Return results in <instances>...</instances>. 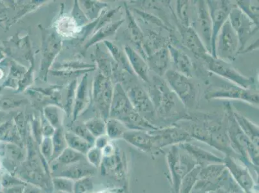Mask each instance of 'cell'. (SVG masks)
Segmentation results:
<instances>
[{"instance_id": "cell-1", "label": "cell", "mask_w": 259, "mask_h": 193, "mask_svg": "<svg viewBox=\"0 0 259 193\" xmlns=\"http://www.w3.org/2000/svg\"><path fill=\"white\" fill-rule=\"evenodd\" d=\"M150 90L148 95L154 106L155 111L160 114L166 115L172 114L177 110V96L169 88L165 81L161 77L155 76L152 82L150 81ZM179 100V99H178Z\"/></svg>"}, {"instance_id": "cell-34", "label": "cell", "mask_w": 259, "mask_h": 193, "mask_svg": "<svg viewBox=\"0 0 259 193\" xmlns=\"http://www.w3.org/2000/svg\"><path fill=\"white\" fill-rule=\"evenodd\" d=\"M77 84H78L77 80L75 79L70 82L67 87V93H66L67 96H66L64 110H63L69 117L72 116Z\"/></svg>"}, {"instance_id": "cell-25", "label": "cell", "mask_w": 259, "mask_h": 193, "mask_svg": "<svg viewBox=\"0 0 259 193\" xmlns=\"http://www.w3.org/2000/svg\"><path fill=\"white\" fill-rule=\"evenodd\" d=\"M79 3L80 7L89 20L95 21L100 17L104 9L108 5L103 2L97 1H81Z\"/></svg>"}, {"instance_id": "cell-40", "label": "cell", "mask_w": 259, "mask_h": 193, "mask_svg": "<svg viewBox=\"0 0 259 193\" xmlns=\"http://www.w3.org/2000/svg\"><path fill=\"white\" fill-rule=\"evenodd\" d=\"M39 151L42 157L48 163L51 162L53 155V144L51 137H44L39 146Z\"/></svg>"}, {"instance_id": "cell-42", "label": "cell", "mask_w": 259, "mask_h": 193, "mask_svg": "<svg viewBox=\"0 0 259 193\" xmlns=\"http://www.w3.org/2000/svg\"><path fill=\"white\" fill-rule=\"evenodd\" d=\"M27 183L24 182L18 176L9 173V172L2 173V189L5 188L15 187L18 185H25Z\"/></svg>"}, {"instance_id": "cell-18", "label": "cell", "mask_w": 259, "mask_h": 193, "mask_svg": "<svg viewBox=\"0 0 259 193\" xmlns=\"http://www.w3.org/2000/svg\"><path fill=\"white\" fill-rule=\"evenodd\" d=\"M125 6V15L127 23H128V34L129 38L134 44L137 47L141 56L144 59L146 58L144 52L145 36L140 26L138 25L135 18H134L131 9L124 4ZM146 61V60H145Z\"/></svg>"}, {"instance_id": "cell-10", "label": "cell", "mask_w": 259, "mask_h": 193, "mask_svg": "<svg viewBox=\"0 0 259 193\" xmlns=\"http://www.w3.org/2000/svg\"><path fill=\"white\" fill-rule=\"evenodd\" d=\"M61 48V40L54 32L44 34L42 39V50L40 77L46 81L53 61Z\"/></svg>"}, {"instance_id": "cell-50", "label": "cell", "mask_w": 259, "mask_h": 193, "mask_svg": "<svg viewBox=\"0 0 259 193\" xmlns=\"http://www.w3.org/2000/svg\"><path fill=\"white\" fill-rule=\"evenodd\" d=\"M24 187L25 185H18L15 186V187L5 188L2 190L4 193H23Z\"/></svg>"}, {"instance_id": "cell-9", "label": "cell", "mask_w": 259, "mask_h": 193, "mask_svg": "<svg viewBox=\"0 0 259 193\" xmlns=\"http://www.w3.org/2000/svg\"><path fill=\"white\" fill-rule=\"evenodd\" d=\"M136 112H137L131 104L124 86L121 82H117L114 86L109 118L119 120L122 122Z\"/></svg>"}, {"instance_id": "cell-39", "label": "cell", "mask_w": 259, "mask_h": 193, "mask_svg": "<svg viewBox=\"0 0 259 193\" xmlns=\"http://www.w3.org/2000/svg\"><path fill=\"white\" fill-rule=\"evenodd\" d=\"M71 16L77 27H84V26L88 24L89 19L87 18L85 14L84 13L83 11L80 7L79 1H75Z\"/></svg>"}, {"instance_id": "cell-30", "label": "cell", "mask_w": 259, "mask_h": 193, "mask_svg": "<svg viewBox=\"0 0 259 193\" xmlns=\"http://www.w3.org/2000/svg\"><path fill=\"white\" fill-rule=\"evenodd\" d=\"M124 133V124L119 120L109 118L106 121V135L109 139L119 138Z\"/></svg>"}, {"instance_id": "cell-46", "label": "cell", "mask_w": 259, "mask_h": 193, "mask_svg": "<svg viewBox=\"0 0 259 193\" xmlns=\"http://www.w3.org/2000/svg\"><path fill=\"white\" fill-rule=\"evenodd\" d=\"M40 122H41L42 135L44 137H52L56 129L54 128L50 122L47 121L42 114L40 117Z\"/></svg>"}, {"instance_id": "cell-44", "label": "cell", "mask_w": 259, "mask_h": 193, "mask_svg": "<svg viewBox=\"0 0 259 193\" xmlns=\"http://www.w3.org/2000/svg\"><path fill=\"white\" fill-rule=\"evenodd\" d=\"M134 11L136 12V13L138 15L140 16L142 20L147 23H152L156 26H158L159 27L163 28V29L167 30H168V28L166 27V25L160 20L158 18L155 17V16L150 15L149 13H145V12L139 10V9H134Z\"/></svg>"}, {"instance_id": "cell-37", "label": "cell", "mask_w": 259, "mask_h": 193, "mask_svg": "<svg viewBox=\"0 0 259 193\" xmlns=\"http://www.w3.org/2000/svg\"><path fill=\"white\" fill-rule=\"evenodd\" d=\"M177 14L180 19L181 25L184 27H190L189 15H188V8L189 3L188 1H178L177 2Z\"/></svg>"}, {"instance_id": "cell-56", "label": "cell", "mask_w": 259, "mask_h": 193, "mask_svg": "<svg viewBox=\"0 0 259 193\" xmlns=\"http://www.w3.org/2000/svg\"><path fill=\"white\" fill-rule=\"evenodd\" d=\"M52 193H57V192L54 191L53 192H52Z\"/></svg>"}, {"instance_id": "cell-29", "label": "cell", "mask_w": 259, "mask_h": 193, "mask_svg": "<svg viewBox=\"0 0 259 193\" xmlns=\"http://www.w3.org/2000/svg\"><path fill=\"white\" fill-rule=\"evenodd\" d=\"M84 125L96 138L106 135V121L100 117L87 120L84 122Z\"/></svg>"}, {"instance_id": "cell-7", "label": "cell", "mask_w": 259, "mask_h": 193, "mask_svg": "<svg viewBox=\"0 0 259 193\" xmlns=\"http://www.w3.org/2000/svg\"><path fill=\"white\" fill-rule=\"evenodd\" d=\"M228 20L232 29L236 33L239 40L241 53L244 50L248 40L258 30V27L236 6L234 4L231 9Z\"/></svg>"}, {"instance_id": "cell-48", "label": "cell", "mask_w": 259, "mask_h": 193, "mask_svg": "<svg viewBox=\"0 0 259 193\" xmlns=\"http://www.w3.org/2000/svg\"><path fill=\"white\" fill-rule=\"evenodd\" d=\"M108 144H109V138L107 135H103L96 138L94 147L103 150Z\"/></svg>"}, {"instance_id": "cell-19", "label": "cell", "mask_w": 259, "mask_h": 193, "mask_svg": "<svg viewBox=\"0 0 259 193\" xmlns=\"http://www.w3.org/2000/svg\"><path fill=\"white\" fill-rule=\"evenodd\" d=\"M167 46L169 56L175 65L176 71L188 77H192V63L189 56L172 44H168Z\"/></svg>"}, {"instance_id": "cell-45", "label": "cell", "mask_w": 259, "mask_h": 193, "mask_svg": "<svg viewBox=\"0 0 259 193\" xmlns=\"http://www.w3.org/2000/svg\"><path fill=\"white\" fill-rule=\"evenodd\" d=\"M94 70H51L49 72L54 76L63 77H77L79 75H83L87 73L93 71Z\"/></svg>"}, {"instance_id": "cell-12", "label": "cell", "mask_w": 259, "mask_h": 193, "mask_svg": "<svg viewBox=\"0 0 259 193\" xmlns=\"http://www.w3.org/2000/svg\"><path fill=\"white\" fill-rule=\"evenodd\" d=\"M197 25L199 33L201 35L202 41L207 51L211 55V36H212V24L209 15L206 2H197Z\"/></svg>"}, {"instance_id": "cell-15", "label": "cell", "mask_w": 259, "mask_h": 193, "mask_svg": "<svg viewBox=\"0 0 259 193\" xmlns=\"http://www.w3.org/2000/svg\"><path fill=\"white\" fill-rule=\"evenodd\" d=\"M89 73L82 76L81 81L77 84L76 88V98L73 108L72 119L76 121L82 112L84 111L89 104L90 96H89Z\"/></svg>"}, {"instance_id": "cell-52", "label": "cell", "mask_w": 259, "mask_h": 193, "mask_svg": "<svg viewBox=\"0 0 259 193\" xmlns=\"http://www.w3.org/2000/svg\"><path fill=\"white\" fill-rule=\"evenodd\" d=\"M57 193H73V192H58Z\"/></svg>"}, {"instance_id": "cell-41", "label": "cell", "mask_w": 259, "mask_h": 193, "mask_svg": "<svg viewBox=\"0 0 259 193\" xmlns=\"http://www.w3.org/2000/svg\"><path fill=\"white\" fill-rule=\"evenodd\" d=\"M14 122H15L16 128H17L19 133H20L21 136H22L23 142H25L26 146L29 123H28L27 117H26L24 112L19 113L16 115Z\"/></svg>"}, {"instance_id": "cell-28", "label": "cell", "mask_w": 259, "mask_h": 193, "mask_svg": "<svg viewBox=\"0 0 259 193\" xmlns=\"http://www.w3.org/2000/svg\"><path fill=\"white\" fill-rule=\"evenodd\" d=\"M51 138L52 140H53V155L51 162L55 161L62 154L63 151L68 148L65 136V131L63 127L56 129Z\"/></svg>"}, {"instance_id": "cell-54", "label": "cell", "mask_w": 259, "mask_h": 193, "mask_svg": "<svg viewBox=\"0 0 259 193\" xmlns=\"http://www.w3.org/2000/svg\"><path fill=\"white\" fill-rule=\"evenodd\" d=\"M2 162L1 161H0V167H1Z\"/></svg>"}, {"instance_id": "cell-11", "label": "cell", "mask_w": 259, "mask_h": 193, "mask_svg": "<svg viewBox=\"0 0 259 193\" xmlns=\"http://www.w3.org/2000/svg\"><path fill=\"white\" fill-rule=\"evenodd\" d=\"M125 91L134 110L139 114H152L155 112L151 99L142 86L134 83L127 86Z\"/></svg>"}, {"instance_id": "cell-16", "label": "cell", "mask_w": 259, "mask_h": 193, "mask_svg": "<svg viewBox=\"0 0 259 193\" xmlns=\"http://www.w3.org/2000/svg\"><path fill=\"white\" fill-rule=\"evenodd\" d=\"M124 51L134 74L138 75L143 81L149 83L150 68L147 61L131 46H124Z\"/></svg>"}, {"instance_id": "cell-20", "label": "cell", "mask_w": 259, "mask_h": 193, "mask_svg": "<svg viewBox=\"0 0 259 193\" xmlns=\"http://www.w3.org/2000/svg\"><path fill=\"white\" fill-rule=\"evenodd\" d=\"M123 22L124 20L115 21L114 22L108 23V24L100 28V29L96 30V32H94L93 36L87 42L85 45L84 46V51L86 52L92 46L100 43V41H104L108 37L114 35Z\"/></svg>"}, {"instance_id": "cell-2", "label": "cell", "mask_w": 259, "mask_h": 193, "mask_svg": "<svg viewBox=\"0 0 259 193\" xmlns=\"http://www.w3.org/2000/svg\"><path fill=\"white\" fill-rule=\"evenodd\" d=\"M114 86L111 78L105 77L100 71L94 77L92 86L93 101L100 114V117L105 121L109 119Z\"/></svg>"}, {"instance_id": "cell-13", "label": "cell", "mask_w": 259, "mask_h": 193, "mask_svg": "<svg viewBox=\"0 0 259 193\" xmlns=\"http://www.w3.org/2000/svg\"><path fill=\"white\" fill-rule=\"evenodd\" d=\"M180 30L183 45L197 58L204 61L210 54L207 51L198 33L191 26L186 27L181 25Z\"/></svg>"}, {"instance_id": "cell-27", "label": "cell", "mask_w": 259, "mask_h": 193, "mask_svg": "<svg viewBox=\"0 0 259 193\" xmlns=\"http://www.w3.org/2000/svg\"><path fill=\"white\" fill-rule=\"evenodd\" d=\"M85 155L80 154L76 151L68 147L53 162H56L57 166H67L79 163V162L85 161Z\"/></svg>"}, {"instance_id": "cell-38", "label": "cell", "mask_w": 259, "mask_h": 193, "mask_svg": "<svg viewBox=\"0 0 259 193\" xmlns=\"http://www.w3.org/2000/svg\"><path fill=\"white\" fill-rule=\"evenodd\" d=\"M94 184L92 177H86L75 181L73 193H93Z\"/></svg>"}, {"instance_id": "cell-6", "label": "cell", "mask_w": 259, "mask_h": 193, "mask_svg": "<svg viewBox=\"0 0 259 193\" xmlns=\"http://www.w3.org/2000/svg\"><path fill=\"white\" fill-rule=\"evenodd\" d=\"M204 61L207 63L209 71L229 80L234 82L235 85L245 89H250L255 83L253 77L244 76L227 61L214 58L211 54L207 56Z\"/></svg>"}, {"instance_id": "cell-36", "label": "cell", "mask_w": 259, "mask_h": 193, "mask_svg": "<svg viewBox=\"0 0 259 193\" xmlns=\"http://www.w3.org/2000/svg\"><path fill=\"white\" fill-rule=\"evenodd\" d=\"M87 161L97 169L102 164L103 154L102 150L95 147H92L85 155Z\"/></svg>"}, {"instance_id": "cell-33", "label": "cell", "mask_w": 259, "mask_h": 193, "mask_svg": "<svg viewBox=\"0 0 259 193\" xmlns=\"http://www.w3.org/2000/svg\"><path fill=\"white\" fill-rule=\"evenodd\" d=\"M54 191L73 192L75 181L63 176H52Z\"/></svg>"}, {"instance_id": "cell-55", "label": "cell", "mask_w": 259, "mask_h": 193, "mask_svg": "<svg viewBox=\"0 0 259 193\" xmlns=\"http://www.w3.org/2000/svg\"><path fill=\"white\" fill-rule=\"evenodd\" d=\"M41 193H46V192L42 191Z\"/></svg>"}, {"instance_id": "cell-4", "label": "cell", "mask_w": 259, "mask_h": 193, "mask_svg": "<svg viewBox=\"0 0 259 193\" xmlns=\"http://www.w3.org/2000/svg\"><path fill=\"white\" fill-rule=\"evenodd\" d=\"M239 50V38L228 20L221 28L217 38L216 57L228 63L232 62L236 58Z\"/></svg>"}, {"instance_id": "cell-23", "label": "cell", "mask_w": 259, "mask_h": 193, "mask_svg": "<svg viewBox=\"0 0 259 193\" xmlns=\"http://www.w3.org/2000/svg\"><path fill=\"white\" fill-rule=\"evenodd\" d=\"M0 140L26 148L25 143L23 142L14 121L8 122L2 126L0 129Z\"/></svg>"}, {"instance_id": "cell-22", "label": "cell", "mask_w": 259, "mask_h": 193, "mask_svg": "<svg viewBox=\"0 0 259 193\" xmlns=\"http://www.w3.org/2000/svg\"><path fill=\"white\" fill-rule=\"evenodd\" d=\"M104 44L106 48L107 49L108 53L110 54V56L114 60V62L116 63L118 67H121L122 69L124 72L128 73V74L131 75H135L133 72V69L130 65L128 58H127L125 53L121 50L118 46L115 45L112 42L105 40L104 41Z\"/></svg>"}, {"instance_id": "cell-53", "label": "cell", "mask_w": 259, "mask_h": 193, "mask_svg": "<svg viewBox=\"0 0 259 193\" xmlns=\"http://www.w3.org/2000/svg\"><path fill=\"white\" fill-rule=\"evenodd\" d=\"M0 193H4V192H3V191H2V189H1V190H0Z\"/></svg>"}, {"instance_id": "cell-32", "label": "cell", "mask_w": 259, "mask_h": 193, "mask_svg": "<svg viewBox=\"0 0 259 193\" xmlns=\"http://www.w3.org/2000/svg\"><path fill=\"white\" fill-rule=\"evenodd\" d=\"M95 65L81 62V61H67V62L58 63L53 67V70H95Z\"/></svg>"}, {"instance_id": "cell-5", "label": "cell", "mask_w": 259, "mask_h": 193, "mask_svg": "<svg viewBox=\"0 0 259 193\" xmlns=\"http://www.w3.org/2000/svg\"><path fill=\"white\" fill-rule=\"evenodd\" d=\"M206 100H234L258 105V93L237 85L221 84L211 86L205 95Z\"/></svg>"}, {"instance_id": "cell-3", "label": "cell", "mask_w": 259, "mask_h": 193, "mask_svg": "<svg viewBox=\"0 0 259 193\" xmlns=\"http://www.w3.org/2000/svg\"><path fill=\"white\" fill-rule=\"evenodd\" d=\"M164 76L169 88L185 107H194L196 101V89L189 77L174 70H167Z\"/></svg>"}, {"instance_id": "cell-43", "label": "cell", "mask_w": 259, "mask_h": 193, "mask_svg": "<svg viewBox=\"0 0 259 193\" xmlns=\"http://www.w3.org/2000/svg\"><path fill=\"white\" fill-rule=\"evenodd\" d=\"M72 132L76 134L77 135L80 136L84 140L87 141V142L91 143V144L94 146L95 143L96 138L92 135L89 129L86 128V126L84 125V124H77L72 127L71 129L70 130Z\"/></svg>"}, {"instance_id": "cell-8", "label": "cell", "mask_w": 259, "mask_h": 193, "mask_svg": "<svg viewBox=\"0 0 259 193\" xmlns=\"http://www.w3.org/2000/svg\"><path fill=\"white\" fill-rule=\"evenodd\" d=\"M211 24H212V36H211V56L216 57L217 38L221 28L228 20L231 9L234 4L229 1H206Z\"/></svg>"}, {"instance_id": "cell-49", "label": "cell", "mask_w": 259, "mask_h": 193, "mask_svg": "<svg viewBox=\"0 0 259 193\" xmlns=\"http://www.w3.org/2000/svg\"><path fill=\"white\" fill-rule=\"evenodd\" d=\"M42 191L44 190L41 188L34 185L30 184V183H27L25 185L23 193H41Z\"/></svg>"}, {"instance_id": "cell-17", "label": "cell", "mask_w": 259, "mask_h": 193, "mask_svg": "<svg viewBox=\"0 0 259 193\" xmlns=\"http://www.w3.org/2000/svg\"><path fill=\"white\" fill-rule=\"evenodd\" d=\"M169 59L170 56L168 46L166 45L148 56L146 61L149 68L161 77L168 70Z\"/></svg>"}, {"instance_id": "cell-21", "label": "cell", "mask_w": 259, "mask_h": 193, "mask_svg": "<svg viewBox=\"0 0 259 193\" xmlns=\"http://www.w3.org/2000/svg\"><path fill=\"white\" fill-rule=\"evenodd\" d=\"M95 61L101 74L109 78H111L112 74L118 69V65L112 60L111 56L101 50L98 44H96Z\"/></svg>"}, {"instance_id": "cell-51", "label": "cell", "mask_w": 259, "mask_h": 193, "mask_svg": "<svg viewBox=\"0 0 259 193\" xmlns=\"http://www.w3.org/2000/svg\"><path fill=\"white\" fill-rule=\"evenodd\" d=\"M2 173H0V190L2 189Z\"/></svg>"}, {"instance_id": "cell-35", "label": "cell", "mask_w": 259, "mask_h": 193, "mask_svg": "<svg viewBox=\"0 0 259 193\" xmlns=\"http://www.w3.org/2000/svg\"><path fill=\"white\" fill-rule=\"evenodd\" d=\"M29 124L30 133H31L32 137L39 147L44 138L43 135H42L40 118H38L37 115L36 116L35 115H32V116L30 117V123Z\"/></svg>"}, {"instance_id": "cell-24", "label": "cell", "mask_w": 259, "mask_h": 193, "mask_svg": "<svg viewBox=\"0 0 259 193\" xmlns=\"http://www.w3.org/2000/svg\"><path fill=\"white\" fill-rule=\"evenodd\" d=\"M64 110L60 106L55 105H47L44 107L41 114L46 117L55 129L61 128L63 124Z\"/></svg>"}, {"instance_id": "cell-14", "label": "cell", "mask_w": 259, "mask_h": 193, "mask_svg": "<svg viewBox=\"0 0 259 193\" xmlns=\"http://www.w3.org/2000/svg\"><path fill=\"white\" fill-rule=\"evenodd\" d=\"M60 167L63 169L53 176H63L76 181L83 178L92 177L96 172V169L87 162V159L79 163Z\"/></svg>"}, {"instance_id": "cell-26", "label": "cell", "mask_w": 259, "mask_h": 193, "mask_svg": "<svg viewBox=\"0 0 259 193\" xmlns=\"http://www.w3.org/2000/svg\"><path fill=\"white\" fill-rule=\"evenodd\" d=\"M65 136L68 147L76 151L80 154L86 155L89 150L94 147L90 143L80 137L76 134L72 132V131H65Z\"/></svg>"}, {"instance_id": "cell-47", "label": "cell", "mask_w": 259, "mask_h": 193, "mask_svg": "<svg viewBox=\"0 0 259 193\" xmlns=\"http://www.w3.org/2000/svg\"><path fill=\"white\" fill-rule=\"evenodd\" d=\"M32 68H30V70H27L24 75L21 79L20 82H19L18 91L22 92L24 91L25 88H27L30 84L32 82Z\"/></svg>"}, {"instance_id": "cell-31", "label": "cell", "mask_w": 259, "mask_h": 193, "mask_svg": "<svg viewBox=\"0 0 259 193\" xmlns=\"http://www.w3.org/2000/svg\"><path fill=\"white\" fill-rule=\"evenodd\" d=\"M236 6L250 20L254 23L256 26L258 27V6H255L251 1H237Z\"/></svg>"}]
</instances>
